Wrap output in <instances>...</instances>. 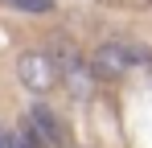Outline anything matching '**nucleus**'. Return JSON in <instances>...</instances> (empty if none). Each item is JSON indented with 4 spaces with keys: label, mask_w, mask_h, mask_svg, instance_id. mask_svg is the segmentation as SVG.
Returning a JSON list of instances; mask_svg holds the SVG:
<instances>
[{
    "label": "nucleus",
    "mask_w": 152,
    "mask_h": 148,
    "mask_svg": "<svg viewBox=\"0 0 152 148\" xmlns=\"http://www.w3.org/2000/svg\"><path fill=\"white\" fill-rule=\"evenodd\" d=\"M148 70H152V66H148Z\"/></svg>",
    "instance_id": "7"
},
{
    "label": "nucleus",
    "mask_w": 152,
    "mask_h": 148,
    "mask_svg": "<svg viewBox=\"0 0 152 148\" xmlns=\"http://www.w3.org/2000/svg\"><path fill=\"white\" fill-rule=\"evenodd\" d=\"M21 132L37 148H62L66 144V123L53 115V107H33L25 115V123H21Z\"/></svg>",
    "instance_id": "2"
},
{
    "label": "nucleus",
    "mask_w": 152,
    "mask_h": 148,
    "mask_svg": "<svg viewBox=\"0 0 152 148\" xmlns=\"http://www.w3.org/2000/svg\"><path fill=\"white\" fill-rule=\"evenodd\" d=\"M58 78H66V86H70L74 95H91L95 66H86L82 58H58Z\"/></svg>",
    "instance_id": "4"
},
{
    "label": "nucleus",
    "mask_w": 152,
    "mask_h": 148,
    "mask_svg": "<svg viewBox=\"0 0 152 148\" xmlns=\"http://www.w3.org/2000/svg\"><path fill=\"white\" fill-rule=\"evenodd\" d=\"M12 4H21L29 12H45V8H50V0H12Z\"/></svg>",
    "instance_id": "6"
},
{
    "label": "nucleus",
    "mask_w": 152,
    "mask_h": 148,
    "mask_svg": "<svg viewBox=\"0 0 152 148\" xmlns=\"http://www.w3.org/2000/svg\"><path fill=\"white\" fill-rule=\"evenodd\" d=\"M152 66V49L136 45V41H107V45L95 53V70L99 74H132Z\"/></svg>",
    "instance_id": "1"
},
{
    "label": "nucleus",
    "mask_w": 152,
    "mask_h": 148,
    "mask_svg": "<svg viewBox=\"0 0 152 148\" xmlns=\"http://www.w3.org/2000/svg\"><path fill=\"white\" fill-rule=\"evenodd\" d=\"M17 74H21V82L29 91H50L58 82V58H50V53H21Z\"/></svg>",
    "instance_id": "3"
},
{
    "label": "nucleus",
    "mask_w": 152,
    "mask_h": 148,
    "mask_svg": "<svg viewBox=\"0 0 152 148\" xmlns=\"http://www.w3.org/2000/svg\"><path fill=\"white\" fill-rule=\"evenodd\" d=\"M0 148H37L21 127H0Z\"/></svg>",
    "instance_id": "5"
}]
</instances>
